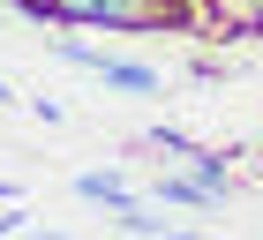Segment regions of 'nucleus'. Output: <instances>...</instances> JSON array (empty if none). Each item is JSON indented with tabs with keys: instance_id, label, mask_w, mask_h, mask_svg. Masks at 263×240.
<instances>
[{
	"instance_id": "obj_4",
	"label": "nucleus",
	"mask_w": 263,
	"mask_h": 240,
	"mask_svg": "<svg viewBox=\"0 0 263 240\" xmlns=\"http://www.w3.org/2000/svg\"><path fill=\"white\" fill-rule=\"evenodd\" d=\"M151 203H218V195H211L203 180H173V173H165L158 188H151Z\"/></svg>"
},
{
	"instance_id": "obj_1",
	"label": "nucleus",
	"mask_w": 263,
	"mask_h": 240,
	"mask_svg": "<svg viewBox=\"0 0 263 240\" xmlns=\"http://www.w3.org/2000/svg\"><path fill=\"white\" fill-rule=\"evenodd\" d=\"M173 15V0H53V23H105V30H151Z\"/></svg>"
},
{
	"instance_id": "obj_2",
	"label": "nucleus",
	"mask_w": 263,
	"mask_h": 240,
	"mask_svg": "<svg viewBox=\"0 0 263 240\" xmlns=\"http://www.w3.org/2000/svg\"><path fill=\"white\" fill-rule=\"evenodd\" d=\"M98 83H113V90H136V98H151L158 90V68H143V60H113V53H98V68H90Z\"/></svg>"
},
{
	"instance_id": "obj_3",
	"label": "nucleus",
	"mask_w": 263,
	"mask_h": 240,
	"mask_svg": "<svg viewBox=\"0 0 263 240\" xmlns=\"http://www.w3.org/2000/svg\"><path fill=\"white\" fill-rule=\"evenodd\" d=\"M76 195H83V203H113V210H128V203H136V188L105 165V173H76Z\"/></svg>"
}]
</instances>
